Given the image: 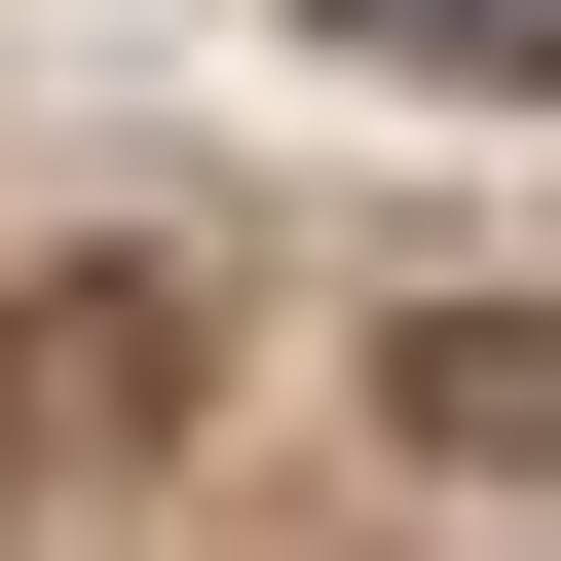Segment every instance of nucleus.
<instances>
[{
    "instance_id": "nucleus-1",
    "label": "nucleus",
    "mask_w": 561,
    "mask_h": 561,
    "mask_svg": "<svg viewBox=\"0 0 561 561\" xmlns=\"http://www.w3.org/2000/svg\"><path fill=\"white\" fill-rule=\"evenodd\" d=\"M300 38H375V76H561V0H300Z\"/></svg>"
}]
</instances>
